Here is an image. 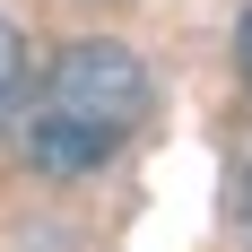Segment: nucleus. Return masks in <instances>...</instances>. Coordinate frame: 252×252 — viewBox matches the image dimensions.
<instances>
[{
    "instance_id": "obj_1",
    "label": "nucleus",
    "mask_w": 252,
    "mask_h": 252,
    "mask_svg": "<svg viewBox=\"0 0 252 252\" xmlns=\"http://www.w3.org/2000/svg\"><path fill=\"white\" fill-rule=\"evenodd\" d=\"M139 122H148V70H139V52L87 35V44L52 52L44 87L26 104V165L52 174V183L96 174V165H113L130 148Z\"/></svg>"
},
{
    "instance_id": "obj_2",
    "label": "nucleus",
    "mask_w": 252,
    "mask_h": 252,
    "mask_svg": "<svg viewBox=\"0 0 252 252\" xmlns=\"http://www.w3.org/2000/svg\"><path fill=\"white\" fill-rule=\"evenodd\" d=\"M18 87H26V44H18V26L0 18V113L18 104Z\"/></svg>"
},
{
    "instance_id": "obj_3",
    "label": "nucleus",
    "mask_w": 252,
    "mask_h": 252,
    "mask_svg": "<svg viewBox=\"0 0 252 252\" xmlns=\"http://www.w3.org/2000/svg\"><path fill=\"white\" fill-rule=\"evenodd\" d=\"M235 70H244V87H252V9H244V26H235Z\"/></svg>"
},
{
    "instance_id": "obj_4",
    "label": "nucleus",
    "mask_w": 252,
    "mask_h": 252,
    "mask_svg": "<svg viewBox=\"0 0 252 252\" xmlns=\"http://www.w3.org/2000/svg\"><path fill=\"white\" fill-rule=\"evenodd\" d=\"M244 244H252V165H244Z\"/></svg>"
}]
</instances>
